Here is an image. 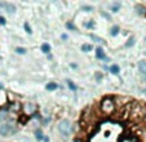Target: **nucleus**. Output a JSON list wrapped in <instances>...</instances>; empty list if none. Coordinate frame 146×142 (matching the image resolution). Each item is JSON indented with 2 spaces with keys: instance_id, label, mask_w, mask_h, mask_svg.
I'll use <instances>...</instances> for the list:
<instances>
[{
  "instance_id": "1",
  "label": "nucleus",
  "mask_w": 146,
  "mask_h": 142,
  "mask_svg": "<svg viewBox=\"0 0 146 142\" xmlns=\"http://www.w3.org/2000/svg\"><path fill=\"white\" fill-rule=\"evenodd\" d=\"M100 107H101V111L104 112V114L110 115V114H113L114 110H115V102H114V100L111 98V97H106V98H104L101 101Z\"/></svg>"
},
{
  "instance_id": "2",
  "label": "nucleus",
  "mask_w": 146,
  "mask_h": 142,
  "mask_svg": "<svg viewBox=\"0 0 146 142\" xmlns=\"http://www.w3.org/2000/svg\"><path fill=\"white\" fill-rule=\"evenodd\" d=\"M58 131H60V133L62 134V136L69 137L70 134H71V131H72L71 123H70L69 120H66V119L61 120L60 123H58Z\"/></svg>"
},
{
  "instance_id": "3",
  "label": "nucleus",
  "mask_w": 146,
  "mask_h": 142,
  "mask_svg": "<svg viewBox=\"0 0 146 142\" xmlns=\"http://www.w3.org/2000/svg\"><path fill=\"white\" fill-rule=\"evenodd\" d=\"M17 132V128L13 125V124H1L0 125V134L1 136H11V134H13V133H16Z\"/></svg>"
},
{
  "instance_id": "4",
  "label": "nucleus",
  "mask_w": 146,
  "mask_h": 142,
  "mask_svg": "<svg viewBox=\"0 0 146 142\" xmlns=\"http://www.w3.org/2000/svg\"><path fill=\"white\" fill-rule=\"evenodd\" d=\"M138 68H140L141 74L146 75V61H140L138 62Z\"/></svg>"
},
{
  "instance_id": "5",
  "label": "nucleus",
  "mask_w": 146,
  "mask_h": 142,
  "mask_svg": "<svg viewBox=\"0 0 146 142\" xmlns=\"http://www.w3.org/2000/svg\"><path fill=\"white\" fill-rule=\"evenodd\" d=\"M96 56H97V58H100V60H105L106 58L105 52L102 50V48H97L96 49Z\"/></svg>"
},
{
  "instance_id": "6",
  "label": "nucleus",
  "mask_w": 146,
  "mask_h": 142,
  "mask_svg": "<svg viewBox=\"0 0 146 142\" xmlns=\"http://www.w3.org/2000/svg\"><path fill=\"white\" fill-rule=\"evenodd\" d=\"M4 8L7 9V12H8V13H14V11H16L14 5H12V4H9V3H5V4H4Z\"/></svg>"
},
{
  "instance_id": "7",
  "label": "nucleus",
  "mask_w": 146,
  "mask_h": 142,
  "mask_svg": "<svg viewBox=\"0 0 146 142\" xmlns=\"http://www.w3.org/2000/svg\"><path fill=\"white\" fill-rule=\"evenodd\" d=\"M41 50H43L45 54H48V53L50 52V45L49 44H47V43H44L43 45H41Z\"/></svg>"
},
{
  "instance_id": "8",
  "label": "nucleus",
  "mask_w": 146,
  "mask_h": 142,
  "mask_svg": "<svg viewBox=\"0 0 146 142\" xmlns=\"http://www.w3.org/2000/svg\"><path fill=\"white\" fill-rule=\"evenodd\" d=\"M110 71H111V72H113V74H119V71H120V68H119V66L118 65H113V66H111V67H110Z\"/></svg>"
},
{
  "instance_id": "9",
  "label": "nucleus",
  "mask_w": 146,
  "mask_h": 142,
  "mask_svg": "<svg viewBox=\"0 0 146 142\" xmlns=\"http://www.w3.org/2000/svg\"><path fill=\"white\" fill-rule=\"evenodd\" d=\"M57 88H58V85L56 84V83H49V84H47L48 90H54V89H57Z\"/></svg>"
},
{
  "instance_id": "10",
  "label": "nucleus",
  "mask_w": 146,
  "mask_h": 142,
  "mask_svg": "<svg viewBox=\"0 0 146 142\" xmlns=\"http://www.w3.org/2000/svg\"><path fill=\"white\" fill-rule=\"evenodd\" d=\"M82 50H84V52H89V50H92V45H89V44H84V45H82Z\"/></svg>"
},
{
  "instance_id": "11",
  "label": "nucleus",
  "mask_w": 146,
  "mask_h": 142,
  "mask_svg": "<svg viewBox=\"0 0 146 142\" xmlns=\"http://www.w3.org/2000/svg\"><path fill=\"white\" fill-rule=\"evenodd\" d=\"M66 83H67V85H69V88H70L71 90H76V85H75L74 83L71 82V80H67Z\"/></svg>"
},
{
  "instance_id": "12",
  "label": "nucleus",
  "mask_w": 146,
  "mask_h": 142,
  "mask_svg": "<svg viewBox=\"0 0 146 142\" xmlns=\"http://www.w3.org/2000/svg\"><path fill=\"white\" fill-rule=\"evenodd\" d=\"M118 33H119V27H118V26H114V27L113 29H111V35H113V36H115V35H118Z\"/></svg>"
},
{
  "instance_id": "13",
  "label": "nucleus",
  "mask_w": 146,
  "mask_h": 142,
  "mask_svg": "<svg viewBox=\"0 0 146 142\" xmlns=\"http://www.w3.org/2000/svg\"><path fill=\"white\" fill-rule=\"evenodd\" d=\"M136 9H137V12L140 14H143V13H146V9L143 8V7H141V5H137L136 7Z\"/></svg>"
},
{
  "instance_id": "14",
  "label": "nucleus",
  "mask_w": 146,
  "mask_h": 142,
  "mask_svg": "<svg viewBox=\"0 0 146 142\" xmlns=\"http://www.w3.org/2000/svg\"><path fill=\"white\" fill-rule=\"evenodd\" d=\"M16 52L18 53V54H25V53H26V49H25V48H17Z\"/></svg>"
},
{
  "instance_id": "15",
  "label": "nucleus",
  "mask_w": 146,
  "mask_h": 142,
  "mask_svg": "<svg viewBox=\"0 0 146 142\" xmlns=\"http://www.w3.org/2000/svg\"><path fill=\"white\" fill-rule=\"evenodd\" d=\"M35 136H36V138H38V139H43V138H44V136L41 134V132H40V131H38V132H36V133H35Z\"/></svg>"
},
{
  "instance_id": "16",
  "label": "nucleus",
  "mask_w": 146,
  "mask_h": 142,
  "mask_svg": "<svg viewBox=\"0 0 146 142\" xmlns=\"http://www.w3.org/2000/svg\"><path fill=\"white\" fill-rule=\"evenodd\" d=\"M133 44H135V39H133V38H131L129 40H128V43L125 44V46H132Z\"/></svg>"
},
{
  "instance_id": "17",
  "label": "nucleus",
  "mask_w": 146,
  "mask_h": 142,
  "mask_svg": "<svg viewBox=\"0 0 146 142\" xmlns=\"http://www.w3.org/2000/svg\"><path fill=\"white\" fill-rule=\"evenodd\" d=\"M7 116H8V115L5 114V111H3V112L0 111V121H1V120H4V119H5Z\"/></svg>"
},
{
  "instance_id": "18",
  "label": "nucleus",
  "mask_w": 146,
  "mask_h": 142,
  "mask_svg": "<svg viewBox=\"0 0 146 142\" xmlns=\"http://www.w3.org/2000/svg\"><path fill=\"white\" fill-rule=\"evenodd\" d=\"M25 29H26V31H27V34L33 33V31H31V29H30V26H29V23H25Z\"/></svg>"
},
{
  "instance_id": "19",
  "label": "nucleus",
  "mask_w": 146,
  "mask_h": 142,
  "mask_svg": "<svg viewBox=\"0 0 146 142\" xmlns=\"http://www.w3.org/2000/svg\"><path fill=\"white\" fill-rule=\"evenodd\" d=\"M5 23H7L5 18H4V17H1V16H0V25H5Z\"/></svg>"
},
{
  "instance_id": "20",
  "label": "nucleus",
  "mask_w": 146,
  "mask_h": 142,
  "mask_svg": "<svg viewBox=\"0 0 146 142\" xmlns=\"http://www.w3.org/2000/svg\"><path fill=\"white\" fill-rule=\"evenodd\" d=\"M67 27L71 29V30H76V27H75V26L72 25V23H67Z\"/></svg>"
},
{
  "instance_id": "21",
  "label": "nucleus",
  "mask_w": 146,
  "mask_h": 142,
  "mask_svg": "<svg viewBox=\"0 0 146 142\" xmlns=\"http://www.w3.org/2000/svg\"><path fill=\"white\" fill-rule=\"evenodd\" d=\"M84 11H87V12H91V11H93V8H92V7H84Z\"/></svg>"
},
{
  "instance_id": "22",
  "label": "nucleus",
  "mask_w": 146,
  "mask_h": 142,
  "mask_svg": "<svg viewBox=\"0 0 146 142\" xmlns=\"http://www.w3.org/2000/svg\"><path fill=\"white\" fill-rule=\"evenodd\" d=\"M118 8H119V5H114L111 9H113V12H116V11H118Z\"/></svg>"
},
{
  "instance_id": "23",
  "label": "nucleus",
  "mask_w": 146,
  "mask_h": 142,
  "mask_svg": "<svg viewBox=\"0 0 146 142\" xmlns=\"http://www.w3.org/2000/svg\"><path fill=\"white\" fill-rule=\"evenodd\" d=\"M0 89H3V85H1V84H0Z\"/></svg>"
},
{
  "instance_id": "24",
  "label": "nucleus",
  "mask_w": 146,
  "mask_h": 142,
  "mask_svg": "<svg viewBox=\"0 0 146 142\" xmlns=\"http://www.w3.org/2000/svg\"><path fill=\"white\" fill-rule=\"evenodd\" d=\"M145 93H146V90H145Z\"/></svg>"
}]
</instances>
